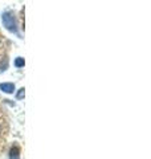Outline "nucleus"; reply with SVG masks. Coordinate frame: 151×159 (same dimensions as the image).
I'll use <instances>...</instances> for the list:
<instances>
[{"instance_id": "7ed1b4c3", "label": "nucleus", "mask_w": 151, "mask_h": 159, "mask_svg": "<svg viewBox=\"0 0 151 159\" xmlns=\"http://www.w3.org/2000/svg\"><path fill=\"white\" fill-rule=\"evenodd\" d=\"M9 159H20V154H19V148L15 146L11 148V154H9Z\"/></svg>"}, {"instance_id": "f03ea898", "label": "nucleus", "mask_w": 151, "mask_h": 159, "mask_svg": "<svg viewBox=\"0 0 151 159\" xmlns=\"http://www.w3.org/2000/svg\"><path fill=\"white\" fill-rule=\"evenodd\" d=\"M0 89H2L4 93L11 94L15 92V85L13 84H0Z\"/></svg>"}, {"instance_id": "f257e3e1", "label": "nucleus", "mask_w": 151, "mask_h": 159, "mask_svg": "<svg viewBox=\"0 0 151 159\" xmlns=\"http://www.w3.org/2000/svg\"><path fill=\"white\" fill-rule=\"evenodd\" d=\"M2 21L4 24V27H6L9 32H13V33L17 32L16 20H15V16L12 12H4L2 15Z\"/></svg>"}, {"instance_id": "20e7f679", "label": "nucleus", "mask_w": 151, "mask_h": 159, "mask_svg": "<svg viewBox=\"0 0 151 159\" xmlns=\"http://www.w3.org/2000/svg\"><path fill=\"white\" fill-rule=\"evenodd\" d=\"M15 65H16L17 68H21V66H24V58H21V57H17L16 60H15Z\"/></svg>"}, {"instance_id": "39448f33", "label": "nucleus", "mask_w": 151, "mask_h": 159, "mask_svg": "<svg viewBox=\"0 0 151 159\" xmlns=\"http://www.w3.org/2000/svg\"><path fill=\"white\" fill-rule=\"evenodd\" d=\"M23 96H24V89H20V92L17 94V98H23Z\"/></svg>"}]
</instances>
